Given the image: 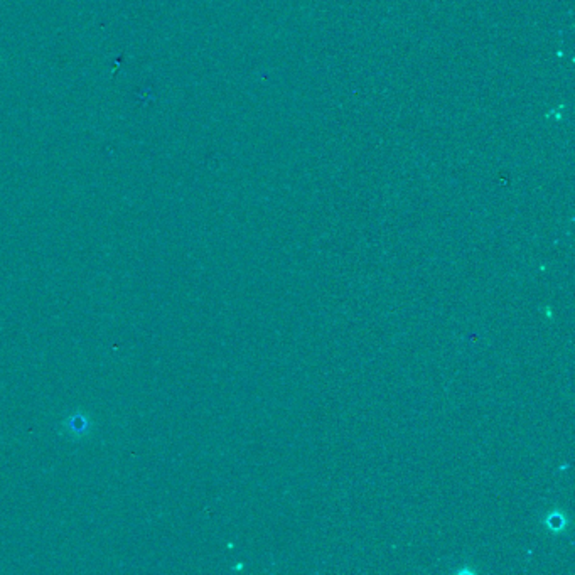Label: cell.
Returning <instances> with one entry per match:
<instances>
[{
  "label": "cell",
  "mask_w": 575,
  "mask_h": 575,
  "mask_svg": "<svg viewBox=\"0 0 575 575\" xmlns=\"http://www.w3.org/2000/svg\"><path fill=\"white\" fill-rule=\"evenodd\" d=\"M69 425H71L69 430H71V432H78V434H83L88 429V424H86L85 417H81V415L73 417V420L69 422Z\"/></svg>",
  "instance_id": "obj_1"
}]
</instances>
